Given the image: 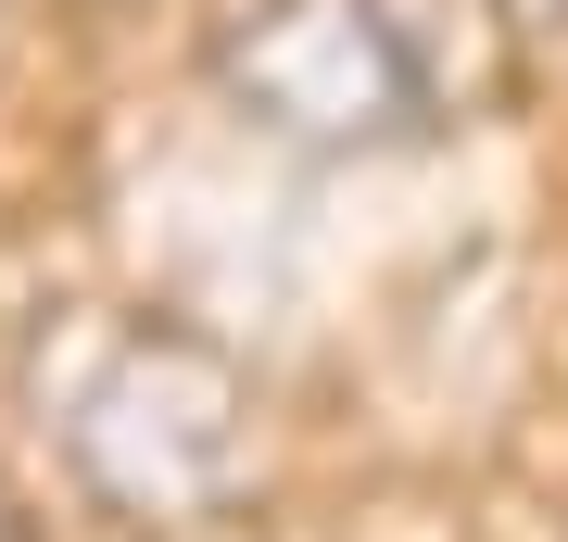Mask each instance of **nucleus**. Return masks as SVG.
Masks as SVG:
<instances>
[{"instance_id":"1","label":"nucleus","mask_w":568,"mask_h":542,"mask_svg":"<svg viewBox=\"0 0 568 542\" xmlns=\"http://www.w3.org/2000/svg\"><path fill=\"white\" fill-rule=\"evenodd\" d=\"M215 101L304 164H392L518 89L506 0H227L203 39Z\"/></svg>"},{"instance_id":"2","label":"nucleus","mask_w":568,"mask_h":542,"mask_svg":"<svg viewBox=\"0 0 568 542\" xmlns=\"http://www.w3.org/2000/svg\"><path fill=\"white\" fill-rule=\"evenodd\" d=\"M63 467L126 530H203L265 467V391L215 328L126 316L63 391Z\"/></svg>"},{"instance_id":"3","label":"nucleus","mask_w":568,"mask_h":542,"mask_svg":"<svg viewBox=\"0 0 568 542\" xmlns=\"http://www.w3.org/2000/svg\"><path fill=\"white\" fill-rule=\"evenodd\" d=\"M506 13H518V39H530V25H556V13H568V0H506Z\"/></svg>"},{"instance_id":"4","label":"nucleus","mask_w":568,"mask_h":542,"mask_svg":"<svg viewBox=\"0 0 568 542\" xmlns=\"http://www.w3.org/2000/svg\"><path fill=\"white\" fill-rule=\"evenodd\" d=\"M0 542H39V530H26V504H13V492H0Z\"/></svg>"},{"instance_id":"5","label":"nucleus","mask_w":568,"mask_h":542,"mask_svg":"<svg viewBox=\"0 0 568 542\" xmlns=\"http://www.w3.org/2000/svg\"><path fill=\"white\" fill-rule=\"evenodd\" d=\"M0 25H13V0H0Z\"/></svg>"}]
</instances>
